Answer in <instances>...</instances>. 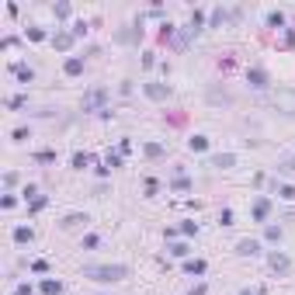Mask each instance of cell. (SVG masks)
Instances as JSON below:
<instances>
[{
  "label": "cell",
  "mask_w": 295,
  "mask_h": 295,
  "mask_svg": "<svg viewBox=\"0 0 295 295\" xmlns=\"http://www.w3.org/2000/svg\"><path fill=\"white\" fill-rule=\"evenodd\" d=\"M83 278H91V281H122V278H129V268L125 264H87Z\"/></svg>",
  "instance_id": "1"
},
{
  "label": "cell",
  "mask_w": 295,
  "mask_h": 295,
  "mask_svg": "<svg viewBox=\"0 0 295 295\" xmlns=\"http://www.w3.org/2000/svg\"><path fill=\"white\" fill-rule=\"evenodd\" d=\"M275 108L281 115H292L295 118V87H281L275 94Z\"/></svg>",
  "instance_id": "2"
},
{
  "label": "cell",
  "mask_w": 295,
  "mask_h": 295,
  "mask_svg": "<svg viewBox=\"0 0 295 295\" xmlns=\"http://www.w3.org/2000/svg\"><path fill=\"white\" fill-rule=\"evenodd\" d=\"M104 101H108V91H104V87H98V91H91V94L83 98V111H98V108L104 104Z\"/></svg>",
  "instance_id": "3"
},
{
  "label": "cell",
  "mask_w": 295,
  "mask_h": 295,
  "mask_svg": "<svg viewBox=\"0 0 295 295\" xmlns=\"http://www.w3.org/2000/svg\"><path fill=\"white\" fill-rule=\"evenodd\" d=\"M247 83H250L254 91H264V87H268V73H264L260 66H254V70H247Z\"/></svg>",
  "instance_id": "4"
},
{
  "label": "cell",
  "mask_w": 295,
  "mask_h": 295,
  "mask_svg": "<svg viewBox=\"0 0 295 295\" xmlns=\"http://www.w3.org/2000/svg\"><path fill=\"white\" fill-rule=\"evenodd\" d=\"M73 39H77L73 32H56V35H52V45H56L59 52H70V49H73Z\"/></svg>",
  "instance_id": "5"
},
{
  "label": "cell",
  "mask_w": 295,
  "mask_h": 295,
  "mask_svg": "<svg viewBox=\"0 0 295 295\" xmlns=\"http://www.w3.org/2000/svg\"><path fill=\"white\" fill-rule=\"evenodd\" d=\"M142 91H146L150 101H167V94H170V87H163V83H146Z\"/></svg>",
  "instance_id": "6"
},
{
  "label": "cell",
  "mask_w": 295,
  "mask_h": 295,
  "mask_svg": "<svg viewBox=\"0 0 295 295\" xmlns=\"http://www.w3.org/2000/svg\"><path fill=\"white\" fill-rule=\"evenodd\" d=\"M236 254L240 257H257L260 254V243H257V240H240V243H236Z\"/></svg>",
  "instance_id": "7"
},
{
  "label": "cell",
  "mask_w": 295,
  "mask_h": 295,
  "mask_svg": "<svg viewBox=\"0 0 295 295\" xmlns=\"http://www.w3.org/2000/svg\"><path fill=\"white\" fill-rule=\"evenodd\" d=\"M271 271H275V275H288V271H292V260L285 254H271Z\"/></svg>",
  "instance_id": "8"
},
{
  "label": "cell",
  "mask_w": 295,
  "mask_h": 295,
  "mask_svg": "<svg viewBox=\"0 0 295 295\" xmlns=\"http://www.w3.org/2000/svg\"><path fill=\"white\" fill-rule=\"evenodd\" d=\"M83 222H91V219L83 216V212H70V216H63V229H77V226H83Z\"/></svg>",
  "instance_id": "9"
},
{
  "label": "cell",
  "mask_w": 295,
  "mask_h": 295,
  "mask_svg": "<svg viewBox=\"0 0 295 295\" xmlns=\"http://www.w3.org/2000/svg\"><path fill=\"white\" fill-rule=\"evenodd\" d=\"M11 73H14V77H18L21 83H32V80H35L32 66H24V63H14V66H11Z\"/></svg>",
  "instance_id": "10"
},
{
  "label": "cell",
  "mask_w": 295,
  "mask_h": 295,
  "mask_svg": "<svg viewBox=\"0 0 295 295\" xmlns=\"http://www.w3.org/2000/svg\"><path fill=\"white\" fill-rule=\"evenodd\" d=\"M209 163H212V167H219V170H229V167L236 163V157H233V153H216Z\"/></svg>",
  "instance_id": "11"
},
{
  "label": "cell",
  "mask_w": 295,
  "mask_h": 295,
  "mask_svg": "<svg viewBox=\"0 0 295 295\" xmlns=\"http://www.w3.org/2000/svg\"><path fill=\"white\" fill-rule=\"evenodd\" d=\"M268 212H271V201H268V198H257V201H254V219H257V222H264Z\"/></svg>",
  "instance_id": "12"
},
{
  "label": "cell",
  "mask_w": 295,
  "mask_h": 295,
  "mask_svg": "<svg viewBox=\"0 0 295 295\" xmlns=\"http://www.w3.org/2000/svg\"><path fill=\"white\" fill-rule=\"evenodd\" d=\"M63 73H66V77H80V73H83V59H66V63H63Z\"/></svg>",
  "instance_id": "13"
},
{
  "label": "cell",
  "mask_w": 295,
  "mask_h": 295,
  "mask_svg": "<svg viewBox=\"0 0 295 295\" xmlns=\"http://www.w3.org/2000/svg\"><path fill=\"white\" fill-rule=\"evenodd\" d=\"M32 240H35L32 226H18V229H14V243H32Z\"/></svg>",
  "instance_id": "14"
},
{
  "label": "cell",
  "mask_w": 295,
  "mask_h": 295,
  "mask_svg": "<svg viewBox=\"0 0 295 295\" xmlns=\"http://www.w3.org/2000/svg\"><path fill=\"white\" fill-rule=\"evenodd\" d=\"M188 150H195V153H205V150H209V139H205V136H191V139H188Z\"/></svg>",
  "instance_id": "15"
},
{
  "label": "cell",
  "mask_w": 295,
  "mask_h": 295,
  "mask_svg": "<svg viewBox=\"0 0 295 295\" xmlns=\"http://www.w3.org/2000/svg\"><path fill=\"white\" fill-rule=\"evenodd\" d=\"M205 268H209L205 260H184V271L188 275H205Z\"/></svg>",
  "instance_id": "16"
},
{
  "label": "cell",
  "mask_w": 295,
  "mask_h": 295,
  "mask_svg": "<svg viewBox=\"0 0 295 295\" xmlns=\"http://www.w3.org/2000/svg\"><path fill=\"white\" fill-rule=\"evenodd\" d=\"M142 153H146L150 160H160V157H163V146H160V142H146V146H142Z\"/></svg>",
  "instance_id": "17"
},
{
  "label": "cell",
  "mask_w": 295,
  "mask_h": 295,
  "mask_svg": "<svg viewBox=\"0 0 295 295\" xmlns=\"http://www.w3.org/2000/svg\"><path fill=\"white\" fill-rule=\"evenodd\" d=\"M42 292H45V295H59V292H63V281H52V278H45V281H42Z\"/></svg>",
  "instance_id": "18"
},
{
  "label": "cell",
  "mask_w": 295,
  "mask_h": 295,
  "mask_svg": "<svg viewBox=\"0 0 295 295\" xmlns=\"http://www.w3.org/2000/svg\"><path fill=\"white\" fill-rule=\"evenodd\" d=\"M278 198H285V201H295V184H281V188H278Z\"/></svg>",
  "instance_id": "19"
},
{
  "label": "cell",
  "mask_w": 295,
  "mask_h": 295,
  "mask_svg": "<svg viewBox=\"0 0 295 295\" xmlns=\"http://www.w3.org/2000/svg\"><path fill=\"white\" fill-rule=\"evenodd\" d=\"M222 21H226V11H222V7H216V11H212V18H209V28H219Z\"/></svg>",
  "instance_id": "20"
},
{
  "label": "cell",
  "mask_w": 295,
  "mask_h": 295,
  "mask_svg": "<svg viewBox=\"0 0 295 295\" xmlns=\"http://www.w3.org/2000/svg\"><path fill=\"white\" fill-rule=\"evenodd\" d=\"M91 153H73V167H77V170H83V167H87V163H91Z\"/></svg>",
  "instance_id": "21"
},
{
  "label": "cell",
  "mask_w": 295,
  "mask_h": 295,
  "mask_svg": "<svg viewBox=\"0 0 295 295\" xmlns=\"http://www.w3.org/2000/svg\"><path fill=\"white\" fill-rule=\"evenodd\" d=\"M268 24H271V28H281V24H285V14H281V11H271V14H268Z\"/></svg>",
  "instance_id": "22"
},
{
  "label": "cell",
  "mask_w": 295,
  "mask_h": 295,
  "mask_svg": "<svg viewBox=\"0 0 295 295\" xmlns=\"http://www.w3.org/2000/svg\"><path fill=\"white\" fill-rule=\"evenodd\" d=\"M174 188H177V191H191V181H188L184 174H177L174 177Z\"/></svg>",
  "instance_id": "23"
},
{
  "label": "cell",
  "mask_w": 295,
  "mask_h": 295,
  "mask_svg": "<svg viewBox=\"0 0 295 295\" xmlns=\"http://www.w3.org/2000/svg\"><path fill=\"white\" fill-rule=\"evenodd\" d=\"M167 250H170L174 257H188V243H170Z\"/></svg>",
  "instance_id": "24"
},
{
  "label": "cell",
  "mask_w": 295,
  "mask_h": 295,
  "mask_svg": "<svg viewBox=\"0 0 295 295\" xmlns=\"http://www.w3.org/2000/svg\"><path fill=\"white\" fill-rule=\"evenodd\" d=\"M104 167H108V170H111V167H122V153H108V157H104Z\"/></svg>",
  "instance_id": "25"
},
{
  "label": "cell",
  "mask_w": 295,
  "mask_h": 295,
  "mask_svg": "<svg viewBox=\"0 0 295 295\" xmlns=\"http://www.w3.org/2000/svg\"><path fill=\"white\" fill-rule=\"evenodd\" d=\"M28 104V98L24 94H14V98H7V108H24Z\"/></svg>",
  "instance_id": "26"
},
{
  "label": "cell",
  "mask_w": 295,
  "mask_h": 295,
  "mask_svg": "<svg viewBox=\"0 0 295 295\" xmlns=\"http://www.w3.org/2000/svg\"><path fill=\"white\" fill-rule=\"evenodd\" d=\"M181 233H184V236H195L198 233V222H191V219H188V222H181Z\"/></svg>",
  "instance_id": "27"
},
{
  "label": "cell",
  "mask_w": 295,
  "mask_h": 295,
  "mask_svg": "<svg viewBox=\"0 0 295 295\" xmlns=\"http://www.w3.org/2000/svg\"><path fill=\"white\" fill-rule=\"evenodd\" d=\"M264 236H268L271 243H278V240H281V229H278V226H268V229H264Z\"/></svg>",
  "instance_id": "28"
},
{
  "label": "cell",
  "mask_w": 295,
  "mask_h": 295,
  "mask_svg": "<svg viewBox=\"0 0 295 295\" xmlns=\"http://www.w3.org/2000/svg\"><path fill=\"white\" fill-rule=\"evenodd\" d=\"M219 222H222V226H233V212H229V209H222V212H219Z\"/></svg>",
  "instance_id": "29"
},
{
  "label": "cell",
  "mask_w": 295,
  "mask_h": 295,
  "mask_svg": "<svg viewBox=\"0 0 295 295\" xmlns=\"http://www.w3.org/2000/svg\"><path fill=\"white\" fill-rule=\"evenodd\" d=\"M28 39H32V42H42V39H45V32H42V28H28Z\"/></svg>",
  "instance_id": "30"
},
{
  "label": "cell",
  "mask_w": 295,
  "mask_h": 295,
  "mask_svg": "<svg viewBox=\"0 0 295 295\" xmlns=\"http://www.w3.org/2000/svg\"><path fill=\"white\" fill-rule=\"evenodd\" d=\"M56 18H70V4H56Z\"/></svg>",
  "instance_id": "31"
},
{
  "label": "cell",
  "mask_w": 295,
  "mask_h": 295,
  "mask_svg": "<svg viewBox=\"0 0 295 295\" xmlns=\"http://www.w3.org/2000/svg\"><path fill=\"white\" fill-rule=\"evenodd\" d=\"M28 209H32V212H42V209H45V198H32V205H28Z\"/></svg>",
  "instance_id": "32"
},
{
  "label": "cell",
  "mask_w": 295,
  "mask_h": 295,
  "mask_svg": "<svg viewBox=\"0 0 295 295\" xmlns=\"http://www.w3.org/2000/svg\"><path fill=\"white\" fill-rule=\"evenodd\" d=\"M32 271H35V275H45V271H49V264H45V260H35V264H32Z\"/></svg>",
  "instance_id": "33"
},
{
  "label": "cell",
  "mask_w": 295,
  "mask_h": 295,
  "mask_svg": "<svg viewBox=\"0 0 295 295\" xmlns=\"http://www.w3.org/2000/svg\"><path fill=\"white\" fill-rule=\"evenodd\" d=\"M278 170H295V157H288V160H281V163H278Z\"/></svg>",
  "instance_id": "34"
},
{
  "label": "cell",
  "mask_w": 295,
  "mask_h": 295,
  "mask_svg": "<svg viewBox=\"0 0 295 295\" xmlns=\"http://www.w3.org/2000/svg\"><path fill=\"white\" fill-rule=\"evenodd\" d=\"M98 243H101V240H98V236H94V233H91V236H83V247H91V250H94Z\"/></svg>",
  "instance_id": "35"
},
{
  "label": "cell",
  "mask_w": 295,
  "mask_h": 295,
  "mask_svg": "<svg viewBox=\"0 0 295 295\" xmlns=\"http://www.w3.org/2000/svg\"><path fill=\"white\" fill-rule=\"evenodd\" d=\"M28 139V129H14V142H24Z\"/></svg>",
  "instance_id": "36"
},
{
  "label": "cell",
  "mask_w": 295,
  "mask_h": 295,
  "mask_svg": "<svg viewBox=\"0 0 295 295\" xmlns=\"http://www.w3.org/2000/svg\"><path fill=\"white\" fill-rule=\"evenodd\" d=\"M11 295H32V285H18V288H14Z\"/></svg>",
  "instance_id": "37"
},
{
  "label": "cell",
  "mask_w": 295,
  "mask_h": 295,
  "mask_svg": "<svg viewBox=\"0 0 295 295\" xmlns=\"http://www.w3.org/2000/svg\"><path fill=\"white\" fill-rule=\"evenodd\" d=\"M205 292H209L205 285H195V288H191V292H188V295H205Z\"/></svg>",
  "instance_id": "38"
},
{
  "label": "cell",
  "mask_w": 295,
  "mask_h": 295,
  "mask_svg": "<svg viewBox=\"0 0 295 295\" xmlns=\"http://www.w3.org/2000/svg\"><path fill=\"white\" fill-rule=\"evenodd\" d=\"M240 295H257V292H250V288H243V292H240Z\"/></svg>",
  "instance_id": "39"
}]
</instances>
